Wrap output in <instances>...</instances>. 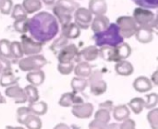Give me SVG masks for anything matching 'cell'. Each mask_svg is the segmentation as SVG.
Masks as SVG:
<instances>
[{"label": "cell", "instance_id": "9a60e30c", "mask_svg": "<svg viewBox=\"0 0 158 129\" xmlns=\"http://www.w3.org/2000/svg\"><path fill=\"white\" fill-rule=\"evenodd\" d=\"M117 70L118 71V73L120 74H123V75H127V74H130L132 70V67L131 66L130 63H127V62H122L120 64H118L117 66Z\"/></svg>", "mask_w": 158, "mask_h": 129}, {"label": "cell", "instance_id": "30bf717a", "mask_svg": "<svg viewBox=\"0 0 158 129\" xmlns=\"http://www.w3.org/2000/svg\"><path fill=\"white\" fill-rule=\"evenodd\" d=\"M22 42H23V48L25 53H31V52H37L40 50L41 45L39 43H36L32 42L31 39L27 37H22Z\"/></svg>", "mask_w": 158, "mask_h": 129}, {"label": "cell", "instance_id": "3957f363", "mask_svg": "<svg viewBox=\"0 0 158 129\" xmlns=\"http://www.w3.org/2000/svg\"><path fill=\"white\" fill-rule=\"evenodd\" d=\"M118 28H119V30L121 31V34L124 35L125 37H131L137 30L135 21L133 20L132 18H130V17L119 18L118 19Z\"/></svg>", "mask_w": 158, "mask_h": 129}, {"label": "cell", "instance_id": "5b68a950", "mask_svg": "<svg viewBox=\"0 0 158 129\" xmlns=\"http://www.w3.org/2000/svg\"><path fill=\"white\" fill-rule=\"evenodd\" d=\"M154 14L148 10L143 9V8H137L134 10V18L141 25H143L144 27H147L152 21L154 20Z\"/></svg>", "mask_w": 158, "mask_h": 129}, {"label": "cell", "instance_id": "d6986e66", "mask_svg": "<svg viewBox=\"0 0 158 129\" xmlns=\"http://www.w3.org/2000/svg\"><path fill=\"white\" fill-rule=\"evenodd\" d=\"M46 4H52L54 2V0H44Z\"/></svg>", "mask_w": 158, "mask_h": 129}, {"label": "cell", "instance_id": "9c48e42d", "mask_svg": "<svg viewBox=\"0 0 158 129\" xmlns=\"http://www.w3.org/2000/svg\"><path fill=\"white\" fill-rule=\"evenodd\" d=\"M90 9L94 14H104L106 11V4L104 0H92L90 2Z\"/></svg>", "mask_w": 158, "mask_h": 129}, {"label": "cell", "instance_id": "8992f818", "mask_svg": "<svg viewBox=\"0 0 158 129\" xmlns=\"http://www.w3.org/2000/svg\"><path fill=\"white\" fill-rule=\"evenodd\" d=\"M108 24H109V21H108L107 18L99 16L94 18L92 28H93V30L97 33V32H101V31H104L105 30H106L108 27Z\"/></svg>", "mask_w": 158, "mask_h": 129}, {"label": "cell", "instance_id": "7c38bea8", "mask_svg": "<svg viewBox=\"0 0 158 129\" xmlns=\"http://www.w3.org/2000/svg\"><path fill=\"white\" fill-rule=\"evenodd\" d=\"M75 53H76V48H75V46H74V45H70V46L65 48V49L61 52L59 59H60V61H62V62H68V61L75 54Z\"/></svg>", "mask_w": 158, "mask_h": 129}, {"label": "cell", "instance_id": "277c9868", "mask_svg": "<svg viewBox=\"0 0 158 129\" xmlns=\"http://www.w3.org/2000/svg\"><path fill=\"white\" fill-rule=\"evenodd\" d=\"M75 19L78 27L87 29L92 20L91 12L85 8H79L75 13Z\"/></svg>", "mask_w": 158, "mask_h": 129}, {"label": "cell", "instance_id": "ba28073f", "mask_svg": "<svg viewBox=\"0 0 158 129\" xmlns=\"http://www.w3.org/2000/svg\"><path fill=\"white\" fill-rule=\"evenodd\" d=\"M136 36L137 39L142 42H148L153 38L152 30L149 29V27H141L136 30Z\"/></svg>", "mask_w": 158, "mask_h": 129}, {"label": "cell", "instance_id": "ffe728a7", "mask_svg": "<svg viewBox=\"0 0 158 129\" xmlns=\"http://www.w3.org/2000/svg\"><path fill=\"white\" fill-rule=\"evenodd\" d=\"M4 2L5 0H0V7H2V6L4 5Z\"/></svg>", "mask_w": 158, "mask_h": 129}, {"label": "cell", "instance_id": "6da1fadb", "mask_svg": "<svg viewBox=\"0 0 158 129\" xmlns=\"http://www.w3.org/2000/svg\"><path fill=\"white\" fill-rule=\"evenodd\" d=\"M28 29L35 40L45 42L53 39L57 33L58 25L54 16L46 12H41L29 20Z\"/></svg>", "mask_w": 158, "mask_h": 129}, {"label": "cell", "instance_id": "5bb4252c", "mask_svg": "<svg viewBox=\"0 0 158 129\" xmlns=\"http://www.w3.org/2000/svg\"><path fill=\"white\" fill-rule=\"evenodd\" d=\"M28 22H29V20H27L26 18L17 19V21L14 24L16 30H18L19 32H26L28 30Z\"/></svg>", "mask_w": 158, "mask_h": 129}, {"label": "cell", "instance_id": "4fadbf2b", "mask_svg": "<svg viewBox=\"0 0 158 129\" xmlns=\"http://www.w3.org/2000/svg\"><path fill=\"white\" fill-rule=\"evenodd\" d=\"M56 6L62 7L63 9H65L69 12H71L75 9L77 5L71 0H59V2L57 3Z\"/></svg>", "mask_w": 158, "mask_h": 129}, {"label": "cell", "instance_id": "8fae6325", "mask_svg": "<svg viewBox=\"0 0 158 129\" xmlns=\"http://www.w3.org/2000/svg\"><path fill=\"white\" fill-rule=\"evenodd\" d=\"M23 5L28 13H33L41 8L40 0H25Z\"/></svg>", "mask_w": 158, "mask_h": 129}, {"label": "cell", "instance_id": "e0dca14e", "mask_svg": "<svg viewBox=\"0 0 158 129\" xmlns=\"http://www.w3.org/2000/svg\"><path fill=\"white\" fill-rule=\"evenodd\" d=\"M13 18H17V19H21V18H25V17H26V12L23 10V8L19 6V5H18L16 7H15V9H14V11H13Z\"/></svg>", "mask_w": 158, "mask_h": 129}, {"label": "cell", "instance_id": "ac0fdd59", "mask_svg": "<svg viewBox=\"0 0 158 129\" xmlns=\"http://www.w3.org/2000/svg\"><path fill=\"white\" fill-rule=\"evenodd\" d=\"M11 1L10 0H5L4 2V5L2 6V12L5 13V14H8L9 11H10V8H11Z\"/></svg>", "mask_w": 158, "mask_h": 129}, {"label": "cell", "instance_id": "7a4b0ae2", "mask_svg": "<svg viewBox=\"0 0 158 129\" xmlns=\"http://www.w3.org/2000/svg\"><path fill=\"white\" fill-rule=\"evenodd\" d=\"M94 40L96 44L99 46L110 45L116 47L123 42V38L120 35L119 28L116 24H111L104 31L97 32L94 36Z\"/></svg>", "mask_w": 158, "mask_h": 129}, {"label": "cell", "instance_id": "52a82bcc", "mask_svg": "<svg viewBox=\"0 0 158 129\" xmlns=\"http://www.w3.org/2000/svg\"><path fill=\"white\" fill-rule=\"evenodd\" d=\"M80 34V29L77 25L72 23H68L63 25V35L69 39H74Z\"/></svg>", "mask_w": 158, "mask_h": 129}, {"label": "cell", "instance_id": "2e32d148", "mask_svg": "<svg viewBox=\"0 0 158 129\" xmlns=\"http://www.w3.org/2000/svg\"><path fill=\"white\" fill-rule=\"evenodd\" d=\"M135 3L142 6L156 8L157 6V0H133Z\"/></svg>", "mask_w": 158, "mask_h": 129}]
</instances>
